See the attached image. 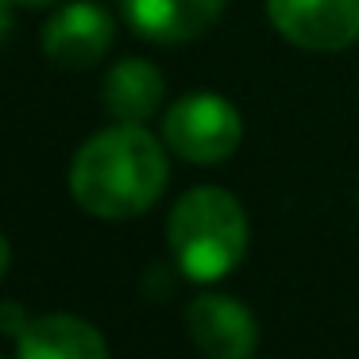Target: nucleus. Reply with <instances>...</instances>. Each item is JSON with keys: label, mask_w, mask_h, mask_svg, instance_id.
Wrapping results in <instances>:
<instances>
[{"label": "nucleus", "mask_w": 359, "mask_h": 359, "mask_svg": "<svg viewBox=\"0 0 359 359\" xmlns=\"http://www.w3.org/2000/svg\"><path fill=\"white\" fill-rule=\"evenodd\" d=\"M170 166L166 151L143 124H116L97 132L74 155L70 194L101 220H128L147 212L163 197Z\"/></svg>", "instance_id": "f257e3e1"}, {"label": "nucleus", "mask_w": 359, "mask_h": 359, "mask_svg": "<svg viewBox=\"0 0 359 359\" xmlns=\"http://www.w3.org/2000/svg\"><path fill=\"white\" fill-rule=\"evenodd\" d=\"M166 236L186 278L217 282L236 271L248 251V212L228 189L197 186L178 197Z\"/></svg>", "instance_id": "f03ea898"}, {"label": "nucleus", "mask_w": 359, "mask_h": 359, "mask_svg": "<svg viewBox=\"0 0 359 359\" xmlns=\"http://www.w3.org/2000/svg\"><path fill=\"white\" fill-rule=\"evenodd\" d=\"M240 112L220 93H186L163 116V140L178 158L197 166H217L240 147Z\"/></svg>", "instance_id": "7ed1b4c3"}, {"label": "nucleus", "mask_w": 359, "mask_h": 359, "mask_svg": "<svg viewBox=\"0 0 359 359\" xmlns=\"http://www.w3.org/2000/svg\"><path fill=\"white\" fill-rule=\"evenodd\" d=\"M282 39L305 50H344L359 39V0H266Z\"/></svg>", "instance_id": "20e7f679"}, {"label": "nucleus", "mask_w": 359, "mask_h": 359, "mask_svg": "<svg viewBox=\"0 0 359 359\" xmlns=\"http://www.w3.org/2000/svg\"><path fill=\"white\" fill-rule=\"evenodd\" d=\"M112 16L93 0H74L43 24V55L58 70H89L112 47Z\"/></svg>", "instance_id": "39448f33"}, {"label": "nucleus", "mask_w": 359, "mask_h": 359, "mask_svg": "<svg viewBox=\"0 0 359 359\" xmlns=\"http://www.w3.org/2000/svg\"><path fill=\"white\" fill-rule=\"evenodd\" d=\"M186 332L205 359H251L259 348V325L251 309L224 294H201L186 309Z\"/></svg>", "instance_id": "423d86ee"}, {"label": "nucleus", "mask_w": 359, "mask_h": 359, "mask_svg": "<svg viewBox=\"0 0 359 359\" xmlns=\"http://www.w3.org/2000/svg\"><path fill=\"white\" fill-rule=\"evenodd\" d=\"M228 0H124V16L147 43L178 47L205 35Z\"/></svg>", "instance_id": "0eeeda50"}, {"label": "nucleus", "mask_w": 359, "mask_h": 359, "mask_svg": "<svg viewBox=\"0 0 359 359\" xmlns=\"http://www.w3.org/2000/svg\"><path fill=\"white\" fill-rule=\"evenodd\" d=\"M20 359H109V344L89 320L70 313H47L20 332Z\"/></svg>", "instance_id": "6e6552de"}, {"label": "nucleus", "mask_w": 359, "mask_h": 359, "mask_svg": "<svg viewBox=\"0 0 359 359\" xmlns=\"http://www.w3.org/2000/svg\"><path fill=\"white\" fill-rule=\"evenodd\" d=\"M163 93H166V81L158 74V66L147 62V58H124V62H116L101 89L104 109L120 124H143L147 116H155L158 104H163Z\"/></svg>", "instance_id": "1a4fd4ad"}, {"label": "nucleus", "mask_w": 359, "mask_h": 359, "mask_svg": "<svg viewBox=\"0 0 359 359\" xmlns=\"http://www.w3.org/2000/svg\"><path fill=\"white\" fill-rule=\"evenodd\" d=\"M8 24H12V0H0V43L8 35Z\"/></svg>", "instance_id": "9d476101"}, {"label": "nucleus", "mask_w": 359, "mask_h": 359, "mask_svg": "<svg viewBox=\"0 0 359 359\" xmlns=\"http://www.w3.org/2000/svg\"><path fill=\"white\" fill-rule=\"evenodd\" d=\"M8 259H12V248H8V240L0 236V274L8 271Z\"/></svg>", "instance_id": "9b49d317"}, {"label": "nucleus", "mask_w": 359, "mask_h": 359, "mask_svg": "<svg viewBox=\"0 0 359 359\" xmlns=\"http://www.w3.org/2000/svg\"><path fill=\"white\" fill-rule=\"evenodd\" d=\"M12 4H20V8H47L55 0H12Z\"/></svg>", "instance_id": "f8f14e48"}]
</instances>
